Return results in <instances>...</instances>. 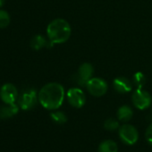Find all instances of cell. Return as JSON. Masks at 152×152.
I'll return each instance as SVG.
<instances>
[{
    "instance_id": "cell-8",
    "label": "cell",
    "mask_w": 152,
    "mask_h": 152,
    "mask_svg": "<svg viewBox=\"0 0 152 152\" xmlns=\"http://www.w3.org/2000/svg\"><path fill=\"white\" fill-rule=\"evenodd\" d=\"M0 98L5 104H14L18 99L16 87L12 83H6L0 89Z\"/></svg>"
},
{
    "instance_id": "cell-16",
    "label": "cell",
    "mask_w": 152,
    "mask_h": 152,
    "mask_svg": "<svg viewBox=\"0 0 152 152\" xmlns=\"http://www.w3.org/2000/svg\"><path fill=\"white\" fill-rule=\"evenodd\" d=\"M132 82H133V84L135 86H137L138 89H142V87H143V85L145 84V82H146L145 75L140 72H136L133 75Z\"/></svg>"
},
{
    "instance_id": "cell-12",
    "label": "cell",
    "mask_w": 152,
    "mask_h": 152,
    "mask_svg": "<svg viewBox=\"0 0 152 152\" xmlns=\"http://www.w3.org/2000/svg\"><path fill=\"white\" fill-rule=\"evenodd\" d=\"M117 118L120 121L123 122H128L132 119V115H133V112L132 110V108L128 106H122L119 107V109L117 110Z\"/></svg>"
},
{
    "instance_id": "cell-18",
    "label": "cell",
    "mask_w": 152,
    "mask_h": 152,
    "mask_svg": "<svg viewBox=\"0 0 152 152\" xmlns=\"http://www.w3.org/2000/svg\"><path fill=\"white\" fill-rule=\"evenodd\" d=\"M104 127L108 131H115L119 127V123L115 118H108L105 121Z\"/></svg>"
},
{
    "instance_id": "cell-7",
    "label": "cell",
    "mask_w": 152,
    "mask_h": 152,
    "mask_svg": "<svg viewBox=\"0 0 152 152\" xmlns=\"http://www.w3.org/2000/svg\"><path fill=\"white\" fill-rule=\"evenodd\" d=\"M39 100V97L34 90H27L25 91L19 98V106L23 110H30L33 108L37 101Z\"/></svg>"
},
{
    "instance_id": "cell-5",
    "label": "cell",
    "mask_w": 152,
    "mask_h": 152,
    "mask_svg": "<svg viewBox=\"0 0 152 152\" xmlns=\"http://www.w3.org/2000/svg\"><path fill=\"white\" fill-rule=\"evenodd\" d=\"M119 136L123 142L127 145L134 144L139 138L137 129L131 124H124L119 128Z\"/></svg>"
},
{
    "instance_id": "cell-19",
    "label": "cell",
    "mask_w": 152,
    "mask_h": 152,
    "mask_svg": "<svg viewBox=\"0 0 152 152\" xmlns=\"http://www.w3.org/2000/svg\"><path fill=\"white\" fill-rule=\"evenodd\" d=\"M146 140H147V141L150 145H152V123L147 128V131H146Z\"/></svg>"
},
{
    "instance_id": "cell-3",
    "label": "cell",
    "mask_w": 152,
    "mask_h": 152,
    "mask_svg": "<svg viewBox=\"0 0 152 152\" xmlns=\"http://www.w3.org/2000/svg\"><path fill=\"white\" fill-rule=\"evenodd\" d=\"M86 88L90 94L94 97H101L107 91V83L101 78H91L86 83Z\"/></svg>"
},
{
    "instance_id": "cell-9",
    "label": "cell",
    "mask_w": 152,
    "mask_h": 152,
    "mask_svg": "<svg viewBox=\"0 0 152 152\" xmlns=\"http://www.w3.org/2000/svg\"><path fill=\"white\" fill-rule=\"evenodd\" d=\"M94 72V68L91 64L84 63L83 64L78 70V80L79 84L86 85L87 82L92 78V74Z\"/></svg>"
},
{
    "instance_id": "cell-10",
    "label": "cell",
    "mask_w": 152,
    "mask_h": 152,
    "mask_svg": "<svg viewBox=\"0 0 152 152\" xmlns=\"http://www.w3.org/2000/svg\"><path fill=\"white\" fill-rule=\"evenodd\" d=\"M114 89L119 93H127L132 91V84L129 79L126 77H118L115 78L113 82Z\"/></svg>"
},
{
    "instance_id": "cell-11",
    "label": "cell",
    "mask_w": 152,
    "mask_h": 152,
    "mask_svg": "<svg viewBox=\"0 0 152 152\" xmlns=\"http://www.w3.org/2000/svg\"><path fill=\"white\" fill-rule=\"evenodd\" d=\"M19 111L18 106L14 104H7V106L0 107V119H8L15 115Z\"/></svg>"
},
{
    "instance_id": "cell-6",
    "label": "cell",
    "mask_w": 152,
    "mask_h": 152,
    "mask_svg": "<svg viewBox=\"0 0 152 152\" xmlns=\"http://www.w3.org/2000/svg\"><path fill=\"white\" fill-rule=\"evenodd\" d=\"M67 100L71 106L76 108H81L86 102V96L80 88H72L67 91Z\"/></svg>"
},
{
    "instance_id": "cell-1",
    "label": "cell",
    "mask_w": 152,
    "mask_h": 152,
    "mask_svg": "<svg viewBox=\"0 0 152 152\" xmlns=\"http://www.w3.org/2000/svg\"><path fill=\"white\" fill-rule=\"evenodd\" d=\"M39 101L41 106L49 110L59 108L64 99V87L57 83H49L39 91Z\"/></svg>"
},
{
    "instance_id": "cell-17",
    "label": "cell",
    "mask_w": 152,
    "mask_h": 152,
    "mask_svg": "<svg viewBox=\"0 0 152 152\" xmlns=\"http://www.w3.org/2000/svg\"><path fill=\"white\" fill-rule=\"evenodd\" d=\"M10 21L11 18L9 14L3 9H0V29L7 28L9 25Z\"/></svg>"
},
{
    "instance_id": "cell-4",
    "label": "cell",
    "mask_w": 152,
    "mask_h": 152,
    "mask_svg": "<svg viewBox=\"0 0 152 152\" xmlns=\"http://www.w3.org/2000/svg\"><path fill=\"white\" fill-rule=\"evenodd\" d=\"M132 100L137 108L143 110L151 105L152 99L148 91H143L142 89H137L132 96Z\"/></svg>"
},
{
    "instance_id": "cell-13",
    "label": "cell",
    "mask_w": 152,
    "mask_h": 152,
    "mask_svg": "<svg viewBox=\"0 0 152 152\" xmlns=\"http://www.w3.org/2000/svg\"><path fill=\"white\" fill-rule=\"evenodd\" d=\"M117 144L111 140H104L99 146V152H117Z\"/></svg>"
},
{
    "instance_id": "cell-2",
    "label": "cell",
    "mask_w": 152,
    "mask_h": 152,
    "mask_svg": "<svg viewBox=\"0 0 152 152\" xmlns=\"http://www.w3.org/2000/svg\"><path fill=\"white\" fill-rule=\"evenodd\" d=\"M72 33L71 26L64 19L57 18L49 23L47 35L50 44H62L66 42Z\"/></svg>"
},
{
    "instance_id": "cell-14",
    "label": "cell",
    "mask_w": 152,
    "mask_h": 152,
    "mask_svg": "<svg viewBox=\"0 0 152 152\" xmlns=\"http://www.w3.org/2000/svg\"><path fill=\"white\" fill-rule=\"evenodd\" d=\"M47 44H48V41L46 38H44V36L42 35H36L31 40V47L34 50H39L43 48L44 47H46Z\"/></svg>"
},
{
    "instance_id": "cell-15",
    "label": "cell",
    "mask_w": 152,
    "mask_h": 152,
    "mask_svg": "<svg viewBox=\"0 0 152 152\" xmlns=\"http://www.w3.org/2000/svg\"><path fill=\"white\" fill-rule=\"evenodd\" d=\"M50 117L56 124H63L66 123V121H67L66 115L62 111H56V112L51 113Z\"/></svg>"
},
{
    "instance_id": "cell-20",
    "label": "cell",
    "mask_w": 152,
    "mask_h": 152,
    "mask_svg": "<svg viewBox=\"0 0 152 152\" xmlns=\"http://www.w3.org/2000/svg\"><path fill=\"white\" fill-rule=\"evenodd\" d=\"M5 5V0H0V7H2Z\"/></svg>"
}]
</instances>
